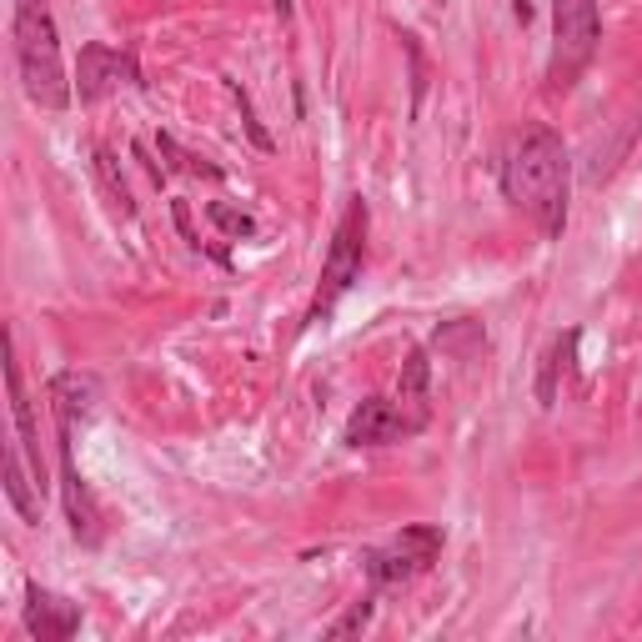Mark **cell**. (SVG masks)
<instances>
[{
	"label": "cell",
	"instance_id": "obj_1",
	"mask_svg": "<svg viewBox=\"0 0 642 642\" xmlns=\"http://www.w3.org/2000/svg\"><path fill=\"white\" fill-rule=\"evenodd\" d=\"M568 191H572V161L568 146L552 126H532L502 161V196L532 221L548 241L568 227Z\"/></svg>",
	"mask_w": 642,
	"mask_h": 642
},
{
	"label": "cell",
	"instance_id": "obj_2",
	"mask_svg": "<svg viewBox=\"0 0 642 642\" xmlns=\"http://www.w3.org/2000/svg\"><path fill=\"white\" fill-rule=\"evenodd\" d=\"M15 66H21L25 95L46 111H66L76 101V81H66V60H60V36L50 0H15Z\"/></svg>",
	"mask_w": 642,
	"mask_h": 642
},
{
	"label": "cell",
	"instance_id": "obj_3",
	"mask_svg": "<svg viewBox=\"0 0 642 642\" xmlns=\"http://www.w3.org/2000/svg\"><path fill=\"white\" fill-rule=\"evenodd\" d=\"M362 262H367V202L352 196L332 231V247H326V262H321V282H317V297L307 307V321L301 326H321V321L336 311V301L362 282Z\"/></svg>",
	"mask_w": 642,
	"mask_h": 642
},
{
	"label": "cell",
	"instance_id": "obj_4",
	"mask_svg": "<svg viewBox=\"0 0 642 642\" xmlns=\"http://www.w3.org/2000/svg\"><path fill=\"white\" fill-rule=\"evenodd\" d=\"M597 41H603L597 0H552V60H548L552 91H568L593 66Z\"/></svg>",
	"mask_w": 642,
	"mask_h": 642
},
{
	"label": "cell",
	"instance_id": "obj_5",
	"mask_svg": "<svg viewBox=\"0 0 642 642\" xmlns=\"http://www.w3.org/2000/svg\"><path fill=\"white\" fill-rule=\"evenodd\" d=\"M447 548V532L432 523H412L387 542V548H367L362 552V568H367L371 587H392V583H406L416 572H427L432 562L442 558Z\"/></svg>",
	"mask_w": 642,
	"mask_h": 642
},
{
	"label": "cell",
	"instance_id": "obj_6",
	"mask_svg": "<svg viewBox=\"0 0 642 642\" xmlns=\"http://www.w3.org/2000/svg\"><path fill=\"white\" fill-rule=\"evenodd\" d=\"M121 85H146L141 66H136V50L131 46H106V41H85L81 60H76V95H81V106L106 101V95L121 91Z\"/></svg>",
	"mask_w": 642,
	"mask_h": 642
},
{
	"label": "cell",
	"instance_id": "obj_7",
	"mask_svg": "<svg viewBox=\"0 0 642 642\" xmlns=\"http://www.w3.org/2000/svg\"><path fill=\"white\" fill-rule=\"evenodd\" d=\"M60 437V502H66V523L81 548H101V507L85 488L81 467H76V422H56Z\"/></svg>",
	"mask_w": 642,
	"mask_h": 642
},
{
	"label": "cell",
	"instance_id": "obj_8",
	"mask_svg": "<svg viewBox=\"0 0 642 642\" xmlns=\"http://www.w3.org/2000/svg\"><path fill=\"white\" fill-rule=\"evenodd\" d=\"M412 432H406V416L402 406H397V397H367V402L357 406V412L346 416L342 427V442L346 447H387V442H406Z\"/></svg>",
	"mask_w": 642,
	"mask_h": 642
},
{
	"label": "cell",
	"instance_id": "obj_9",
	"mask_svg": "<svg viewBox=\"0 0 642 642\" xmlns=\"http://www.w3.org/2000/svg\"><path fill=\"white\" fill-rule=\"evenodd\" d=\"M25 632L41 642H66L81 632V603H71V597L50 593V587L31 583L25 587Z\"/></svg>",
	"mask_w": 642,
	"mask_h": 642
},
{
	"label": "cell",
	"instance_id": "obj_10",
	"mask_svg": "<svg viewBox=\"0 0 642 642\" xmlns=\"http://www.w3.org/2000/svg\"><path fill=\"white\" fill-rule=\"evenodd\" d=\"M397 406L406 416V432H427L432 422V362H427V346H412L402 362V377H397Z\"/></svg>",
	"mask_w": 642,
	"mask_h": 642
},
{
	"label": "cell",
	"instance_id": "obj_11",
	"mask_svg": "<svg viewBox=\"0 0 642 642\" xmlns=\"http://www.w3.org/2000/svg\"><path fill=\"white\" fill-rule=\"evenodd\" d=\"M5 502L21 512L25 523H41V507H46V477L31 467V457L21 447H5Z\"/></svg>",
	"mask_w": 642,
	"mask_h": 642
},
{
	"label": "cell",
	"instance_id": "obj_12",
	"mask_svg": "<svg viewBox=\"0 0 642 642\" xmlns=\"http://www.w3.org/2000/svg\"><path fill=\"white\" fill-rule=\"evenodd\" d=\"M95 176H101V191L111 196V211L121 216V221H136V202H131V186H126V176H121V167H116V156L101 146L95 151Z\"/></svg>",
	"mask_w": 642,
	"mask_h": 642
},
{
	"label": "cell",
	"instance_id": "obj_13",
	"mask_svg": "<svg viewBox=\"0 0 642 642\" xmlns=\"http://www.w3.org/2000/svg\"><path fill=\"white\" fill-rule=\"evenodd\" d=\"M572 352H577V332H562L558 342H552V352L542 357V377H537V402H542V406L558 402V377L568 371Z\"/></svg>",
	"mask_w": 642,
	"mask_h": 642
},
{
	"label": "cell",
	"instance_id": "obj_14",
	"mask_svg": "<svg viewBox=\"0 0 642 642\" xmlns=\"http://www.w3.org/2000/svg\"><path fill=\"white\" fill-rule=\"evenodd\" d=\"M156 151L171 156V167L186 171V176H206V181H221V167H211V161H202V156H191L176 146V136L171 131H156Z\"/></svg>",
	"mask_w": 642,
	"mask_h": 642
},
{
	"label": "cell",
	"instance_id": "obj_15",
	"mask_svg": "<svg viewBox=\"0 0 642 642\" xmlns=\"http://www.w3.org/2000/svg\"><path fill=\"white\" fill-rule=\"evenodd\" d=\"M206 216H211L216 231H221L227 241H247V237H256V216H251V211H237L231 202H211V206H206Z\"/></svg>",
	"mask_w": 642,
	"mask_h": 642
},
{
	"label": "cell",
	"instance_id": "obj_16",
	"mask_svg": "<svg viewBox=\"0 0 642 642\" xmlns=\"http://www.w3.org/2000/svg\"><path fill=\"white\" fill-rule=\"evenodd\" d=\"M371 612H377V587H371L367 597H357V603L346 607L342 618L332 622V628H326V638H352V632H362L371 622Z\"/></svg>",
	"mask_w": 642,
	"mask_h": 642
},
{
	"label": "cell",
	"instance_id": "obj_17",
	"mask_svg": "<svg viewBox=\"0 0 642 642\" xmlns=\"http://www.w3.org/2000/svg\"><path fill=\"white\" fill-rule=\"evenodd\" d=\"M227 91L237 95V106H241V121H247V136H251V146H256V151H262V156H272V151H276V141H272V131H266L262 121H256V111H251V95L241 91V81H227Z\"/></svg>",
	"mask_w": 642,
	"mask_h": 642
},
{
	"label": "cell",
	"instance_id": "obj_18",
	"mask_svg": "<svg viewBox=\"0 0 642 642\" xmlns=\"http://www.w3.org/2000/svg\"><path fill=\"white\" fill-rule=\"evenodd\" d=\"M406 46V60H412V111L422 106V85H427V66H422V46H416V36H402Z\"/></svg>",
	"mask_w": 642,
	"mask_h": 642
},
{
	"label": "cell",
	"instance_id": "obj_19",
	"mask_svg": "<svg viewBox=\"0 0 642 642\" xmlns=\"http://www.w3.org/2000/svg\"><path fill=\"white\" fill-rule=\"evenodd\" d=\"M171 211H176L181 241H186V247H196V251H202V237H196V231H191V211H186V202H171Z\"/></svg>",
	"mask_w": 642,
	"mask_h": 642
},
{
	"label": "cell",
	"instance_id": "obj_20",
	"mask_svg": "<svg viewBox=\"0 0 642 642\" xmlns=\"http://www.w3.org/2000/svg\"><path fill=\"white\" fill-rule=\"evenodd\" d=\"M272 5H276V15H282V21H291V11H297L291 0H272Z\"/></svg>",
	"mask_w": 642,
	"mask_h": 642
}]
</instances>
